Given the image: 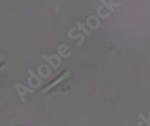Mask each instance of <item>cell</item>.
<instances>
[{"mask_svg":"<svg viewBox=\"0 0 150 126\" xmlns=\"http://www.w3.org/2000/svg\"><path fill=\"white\" fill-rule=\"evenodd\" d=\"M28 73L30 77L28 78V81L27 82H28L29 87H31L32 88H38L39 87L42 86V79H40V78L38 75H36L32 69H28Z\"/></svg>","mask_w":150,"mask_h":126,"instance_id":"cell-1","label":"cell"},{"mask_svg":"<svg viewBox=\"0 0 150 126\" xmlns=\"http://www.w3.org/2000/svg\"><path fill=\"white\" fill-rule=\"evenodd\" d=\"M42 58L44 59V61L53 68V69H57L59 68L60 63H61V59L59 55L57 54H52L50 55V57H48L47 55L43 54Z\"/></svg>","mask_w":150,"mask_h":126,"instance_id":"cell-2","label":"cell"},{"mask_svg":"<svg viewBox=\"0 0 150 126\" xmlns=\"http://www.w3.org/2000/svg\"><path fill=\"white\" fill-rule=\"evenodd\" d=\"M16 90L17 91L18 95H19V97L22 102H24L25 101V95L26 94H33V88H29L28 87H25L23 85H22V84L20 83H16Z\"/></svg>","mask_w":150,"mask_h":126,"instance_id":"cell-3","label":"cell"},{"mask_svg":"<svg viewBox=\"0 0 150 126\" xmlns=\"http://www.w3.org/2000/svg\"><path fill=\"white\" fill-rule=\"evenodd\" d=\"M37 72H38V76L42 78H48L51 75V69L48 65H40L38 68Z\"/></svg>","mask_w":150,"mask_h":126,"instance_id":"cell-4","label":"cell"},{"mask_svg":"<svg viewBox=\"0 0 150 126\" xmlns=\"http://www.w3.org/2000/svg\"><path fill=\"white\" fill-rule=\"evenodd\" d=\"M62 46H63V49H64V50H62V48L59 46V50H58L59 54L61 56L62 58H65V59L69 58L70 55H69L67 53H66V51H69V46L66 45V44H62Z\"/></svg>","mask_w":150,"mask_h":126,"instance_id":"cell-5","label":"cell"},{"mask_svg":"<svg viewBox=\"0 0 150 126\" xmlns=\"http://www.w3.org/2000/svg\"><path fill=\"white\" fill-rule=\"evenodd\" d=\"M69 39H72V40H74V39H77V38H80L81 39V41L79 43H76V46H80L82 43H84L85 41V36H84V34H82V33H78V34H76V35H72L71 34V32H70V30H69Z\"/></svg>","mask_w":150,"mask_h":126,"instance_id":"cell-6","label":"cell"},{"mask_svg":"<svg viewBox=\"0 0 150 126\" xmlns=\"http://www.w3.org/2000/svg\"><path fill=\"white\" fill-rule=\"evenodd\" d=\"M69 72H67V73H66L65 75L61 76V77H60V78H59V80L55 81V82H54L53 84H51V85H50V86H49L48 88H45V90H44V92H45V91H48V90H49V89H50V88H53L54 86H56V85H57V84H59V82H61L62 80H64L65 78H67V77H69Z\"/></svg>","mask_w":150,"mask_h":126,"instance_id":"cell-7","label":"cell"},{"mask_svg":"<svg viewBox=\"0 0 150 126\" xmlns=\"http://www.w3.org/2000/svg\"><path fill=\"white\" fill-rule=\"evenodd\" d=\"M77 27H78V29H79V30L83 31V32L86 33V35H87V36H90V35L93 33V32H92V31H88V30H86V23H77Z\"/></svg>","mask_w":150,"mask_h":126,"instance_id":"cell-8","label":"cell"},{"mask_svg":"<svg viewBox=\"0 0 150 126\" xmlns=\"http://www.w3.org/2000/svg\"><path fill=\"white\" fill-rule=\"evenodd\" d=\"M100 1H101V2L105 6V7H106L109 11H110L111 13H114V8H113V7H112L110 5H109V4L105 1V0H100Z\"/></svg>","mask_w":150,"mask_h":126,"instance_id":"cell-9","label":"cell"},{"mask_svg":"<svg viewBox=\"0 0 150 126\" xmlns=\"http://www.w3.org/2000/svg\"><path fill=\"white\" fill-rule=\"evenodd\" d=\"M139 117L144 121V122H146V124L147 126H150V122H149V121H148V120H147V119H146V118L142 114H140V115H139Z\"/></svg>","mask_w":150,"mask_h":126,"instance_id":"cell-10","label":"cell"},{"mask_svg":"<svg viewBox=\"0 0 150 126\" xmlns=\"http://www.w3.org/2000/svg\"><path fill=\"white\" fill-rule=\"evenodd\" d=\"M109 5H110L112 7H118V6H120V3H112V0H110V1H109Z\"/></svg>","mask_w":150,"mask_h":126,"instance_id":"cell-11","label":"cell"},{"mask_svg":"<svg viewBox=\"0 0 150 126\" xmlns=\"http://www.w3.org/2000/svg\"><path fill=\"white\" fill-rule=\"evenodd\" d=\"M148 118H149V122H150V113H149V115H148Z\"/></svg>","mask_w":150,"mask_h":126,"instance_id":"cell-12","label":"cell"}]
</instances>
